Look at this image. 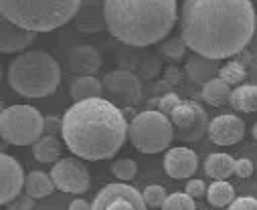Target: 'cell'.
Segmentation results:
<instances>
[{
  "label": "cell",
  "instance_id": "cell-33",
  "mask_svg": "<svg viewBox=\"0 0 257 210\" xmlns=\"http://www.w3.org/2000/svg\"><path fill=\"white\" fill-rule=\"evenodd\" d=\"M184 192H186L190 198H203V196L209 192V188H207V184H205L203 180H188Z\"/></svg>",
  "mask_w": 257,
  "mask_h": 210
},
{
  "label": "cell",
  "instance_id": "cell-13",
  "mask_svg": "<svg viewBox=\"0 0 257 210\" xmlns=\"http://www.w3.org/2000/svg\"><path fill=\"white\" fill-rule=\"evenodd\" d=\"M243 135H245L243 119L237 115H231V113L215 117L209 125V137L217 146H233V144L241 142Z\"/></svg>",
  "mask_w": 257,
  "mask_h": 210
},
{
  "label": "cell",
  "instance_id": "cell-21",
  "mask_svg": "<svg viewBox=\"0 0 257 210\" xmlns=\"http://www.w3.org/2000/svg\"><path fill=\"white\" fill-rule=\"evenodd\" d=\"M237 160H233L229 154H211L205 160V172L213 180H227L231 174H235Z\"/></svg>",
  "mask_w": 257,
  "mask_h": 210
},
{
  "label": "cell",
  "instance_id": "cell-8",
  "mask_svg": "<svg viewBox=\"0 0 257 210\" xmlns=\"http://www.w3.org/2000/svg\"><path fill=\"white\" fill-rule=\"evenodd\" d=\"M170 121L176 129V139L182 142H199V139L209 133V115L197 101H182L176 111L170 115Z\"/></svg>",
  "mask_w": 257,
  "mask_h": 210
},
{
  "label": "cell",
  "instance_id": "cell-39",
  "mask_svg": "<svg viewBox=\"0 0 257 210\" xmlns=\"http://www.w3.org/2000/svg\"><path fill=\"white\" fill-rule=\"evenodd\" d=\"M176 73H178V69H176V67H170V69H168V79L178 81V75H176Z\"/></svg>",
  "mask_w": 257,
  "mask_h": 210
},
{
  "label": "cell",
  "instance_id": "cell-9",
  "mask_svg": "<svg viewBox=\"0 0 257 210\" xmlns=\"http://www.w3.org/2000/svg\"><path fill=\"white\" fill-rule=\"evenodd\" d=\"M103 93L115 107H134L142 97L140 77L127 69H117L103 77Z\"/></svg>",
  "mask_w": 257,
  "mask_h": 210
},
{
  "label": "cell",
  "instance_id": "cell-17",
  "mask_svg": "<svg viewBox=\"0 0 257 210\" xmlns=\"http://www.w3.org/2000/svg\"><path fill=\"white\" fill-rule=\"evenodd\" d=\"M219 63L213 61V59H207V57H201V55H192L188 57L186 61V75L192 83H199V85H207L211 83L213 79H217L219 75Z\"/></svg>",
  "mask_w": 257,
  "mask_h": 210
},
{
  "label": "cell",
  "instance_id": "cell-24",
  "mask_svg": "<svg viewBox=\"0 0 257 210\" xmlns=\"http://www.w3.org/2000/svg\"><path fill=\"white\" fill-rule=\"evenodd\" d=\"M231 107L243 113L257 111V85H239L237 89H233Z\"/></svg>",
  "mask_w": 257,
  "mask_h": 210
},
{
  "label": "cell",
  "instance_id": "cell-6",
  "mask_svg": "<svg viewBox=\"0 0 257 210\" xmlns=\"http://www.w3.org/2000/svg\"><path fill=\"white\" fill-rule=\"evenodd\" d=\"M127 139L142 154H160L176 139L174 123L160 111H142L132 117Z\"/></svg>",
  "mask_w": 257,
  "mask_h": 210
},
{
  "label": "cell",
  "instance_id": "cell-14",
  "mask_svg": "<svg viewBox=\"0 0 257 210\" xmlns=\"http://www.w3.org/2000/svg\"><path fill=\"white\" fill-rule=\"evenodd\" d=\"M197 168H199V158H197L195 152L188 150V148L178 146V148L168 150L166 156H164V170L174 180L190 178L192 174L197 172Z\"/></svg>",
  "mask_w": 257,
  "mask_h": 210
},
{
  "label": "cell",
  "instance_id": "cell-16",
  "mask_svg": "<svg viewBox=\"0 0 257 210\" xmlns=\"http://www.w3.org/2000/svg\"><path fill=\"white\" fill-rule=\"evenodd\" d=\"M35 37L37 35L31 31H25V29H21V27L5 21V19L0 21V51L7 53V55L9 53H21L23 55V51L35 43Z\"/></svg>",
  "mask_w": 257,
  "mask_h": 210
},
{
  "label": "cell",
  "instance_id": "cell-19",
  "mask_svg": "<svg viewBox=\"0 0 257 210\" xmlns=\"http://www.w3.org/2000/svg\"><path fill=\"white\" fill-rule=\"evenodd\" d=\"M101 93H103V83L95 77H77L69 87V95L75 103L99 99Z\"/></svg>",
  "mask_w": 257,
  "mask_h": 210
},
{
  "label": "cell",
  "instance_id": "cell-10",
  "mask_svg": "<svg viewBox=\"0 0 257 210\" xmlns=\"http://www.w3.org/2000/svg\"><path fill=\"white\" fill-rule=\"evenodd\" d=\"M91 210H148L144 196L123 182L103 186L95 200L91 202Z\"/></svg>",
  "mask_w": 257,
  "mask_h": 210
},
{
  "label": "cell",
  "instance_id": "cell-32",
  "mask_svg": "<svg viewBox=\"0 0 257 210\" xmlns=\"http://www.w3.org/2000/svg\"><path fill=\"white\" fill-rule=\"evenodd\" d=\"M140 71H142V75L148 77V79L156 77L158 71H160V61H158L154 55H146V59L140 61Z\"/></svg>",
  "mask_w": 257,
  "mask_h": 210
},
{
  "label": "cell",
  "instance_id": "cell-1",
  "mask_svg": "<svg viewBox=\"0 0 257 210\" xmlns=\"http://www.w3.org/2000/svg\"><path fill=\"white\" fill-rule=\"evenodd\" d=\"M249 0H186L180 13V39L201 57L221 61L243 53L255 33Z\"/></svg>",
  "mask_w": 257,
  "mask_h": 210
},
{
  "label": "cell",
  "instance_id": "cell-2",
  "mask_svg": "<svg viewBox=\"0 0 257 210\" xmlns=\"http://www.w3.org/2000/svg\"><path fill=\"white\" fill-rule=\"evenodd\" d=\"M130 123L119 107L107 99L73 103L63 115V142L79 160L113 158L127 139Z\"/></svg>",
  "mask_w": 257,
  "mask_h": 210
},
{
  "label": "cell",
  "instance_id": "cell-31",
  "mask_svg": "<svg viewBox=\"0 0 257 210\" xmlns=\"http://www.w3.org/2000/svg\"><path fill=\"white\" fill-rule=\"evenodd\" d=\"M180 103H182V99H180L176 93H166V95L158 101V111L164 113V115H172Z\"/></svg>",
  "mask_w": 257,
  "mask_h": 210
},
{
  "label": "cell",
  "instance_id": "cell-30",
  "mask_svg": "<svg viewBox=\"0 0 257 210\" xmlns=\"http://www.w3.org/2000/svg\"><path fill=\"white\" fill-rule=\"evenodd\" d=\"M186 49H188V47L184 45L182 39H168V41H164V43L160 45V53H162L164 57L172 59V61L182 59L184 53H186Z\"/></svg>",
  "mask_w": 257,
  "mask_h": 210
},
{
  "label": "cell",
  "instance_id": "cell-23",
  "mask_svg": "<svg viewBox=\"0 0 257 210\" xmlns=\"http://www.w3.org/2000/svg\"><path fill=\"white\" fill-rule=\"evenodd\" d=\"M25 190H27V196L31 198H45V196H51L53 190H55V182L51 178V174H45V172H31L27 176V182H25Z\"/></svg>",
  "mask_w": 257,
  "mask_h": 210
},
{
  "label": "cell",
  "instance_id": "cell-7",
  "mask_svg": "<svg viewBox=\"0 0 257 210\" xmlns=\"http://www.w3.org/2000/svg\"><path fill=\"white\" fill-rule=\"evenodd\" d=\"M0 133L13 146H35L45 133V117L33 105H11L0 113Z\"/></svg>",
  "mask_w": 257,
  "mask_h": 210
},
{
  "label": "cell",
  "instance_id": "cell-26",
  "mask_svg": "<svg viewBox=\"0 0 257 210\" xmlns=\"http://www.w3.org/2000/svg\"><path fill=\"white\" fill-rule=\"evenodd\" d=\"M245 67L239 63V61H231V63H227L225 67H221V71H219V79H223L227 85H237V83H241L243 79H245Z\"/></svg>",
  "mask_w": 257,
  "mask_h": 210
},
{
  "label": "cell",
  "instance_id": "cell-12",
  "mask_svg": "<svg viewBox=\"0 0 257 210\" xmlns=\"http://www.w3.org/2000/svg\"><path fill=\"white\" fill-rule=\"evenodd\" d=\"M25 172L23 166L9 154H0V202L11 204L21 196L25 188Z\"/></svg>",
  "mask_w": 257,
  "mask_h": 210
},
{
  "label": "cell",
  "instance_id": "cell-18",
  "mask_svg": "<svg viewBox=\"0 0 257 210\" xmlns=\"http://www.w3.org/2000/svg\"><path fill=\"white\" fill-rule=\"evenodd\" d=\"M75 27L81 33H99L107 29L105 15H103V3H83L79 15L75 17Z\"/></svg>",
  "mask_w": 257,
  "mask_h": 210
},
{
  "label": "cell",
  "instance_id": "cell-29",
  "mask_svg": "<svg viewBox=\"0 0 257 210\" xmlns=\"http://www.w3.org/2000/svg\"><path fill=\"white\" fill-rule=\"evenodd\" d=\"M142 196H144L146 206H150V208H162L164 202H166V198H168L164 186H160V184H150V186H146V190L142 192Z\"/></svg>",
  "mask_w": 257,
  "mask_h": 210
},
{
  "label": "cell",
  "instance_id": "cell-11",
  "mask_svg": "<svg viewBox=\"0 0 257 210\" xmlns=\"http://www.w3.org/2000/svg\"><path fill=\"white\" fill-rule=\"evenodd\" d=\"M55 188L69 194H83L89 190V170L79 158H61L51 168Z\"/></svg>",
  "mask_w": 257,
  "mask_h": 210
},
{
  "label": "cell",
  "instance_id": "cell-5",
  "mask_svg": "<svg viewBox=\"0 0 257 210\" xmlns=\"http://www.w3.org/2000/svg\"><path fill=\"white\" fill-rule=\"evenodd\" d=\"M7 81L21 97L41 99L53 95L61 83V67L45 51H27L9 65Z\"/></svg>",
  "mask_w": 257,
  "mask_h": 210
},
{
  "label": "cell",
  "instance_id": "cell-22",
  "mask_svg": "<svg viewBox=\"0 0 257 210\" xmlns=\"http://www.w3.org/2000/svg\"><path fill=\"white\" fill-rule=\"evenodd\" d=\"M231 97H233V89L231 85H227L223 79H213L211 83H207L203 87V99L213 105V107H223V105H231Z\"/></svg>",
  "mask_w": 257,
  "mask_h": 210
},
{
  "label": "cell",
  "instance_id": "cell-34",
  "mask_svg": "<svg viewBox=\"0 0 257 210\" xmlns=\"http://www.w3.org/2000/svg\"><path fill=\"white\" fill-rule=\"evenodd\" d=\"M229 210H257V198H253V196H239L229 206Z\"/></svg>",
  "mask_w": 257,
  "mask_h": 210
},
{
  "label": "cell",
  "instance_id": "cell-4",
  "mask_svg": "<svg viewBox=\"0 0 257 210\" xmlns=\"http://www.w3.org/2000/svg\"><path fill=\"white\" fill-rule=\"evenodd\" d=\"M81 5L79 0H3L0 17L37 35L67 25L79 15Z\"/></svg>",
  "mask_w": 257,
  "mask_h": 210
},
{
  "label": "cell",
  "instance_id": "cell-37",
  "mask_svg": "<svg viewBox=\"0 0 257 210\" xmlns=\"http://www.w3.org/2000/svg\"><path fill=\"white\" fill-rule=\"evenodd\" d=\"M33 200H35V198H31V196H21V198L11 206V210H31V208L35 206Z\"/></svg>",
  "mask_w": 257,
  "mask_h": 210
},
{
  "label": "cell",
  "instance_id": "cell-35",
  "mask_svg": "<svg viewBox=\"0 0 257 210\" xmlns=\"http://www.w3.org/2000/svg\"><path fill=\"white\" fill-rule=\"evenodd\" d=\"M59 131H63V119H59L55 115L45 117V133L47 135H57Z\"/></svg>",
  "mask_w": 257,
  "mask_h": 210
},
{
  "label": "cell",
  "instance_id": "cell-38",
  "mask_svg": "<svg viewBox=\"0 0 257 210\" xmlns=\"http://www.w3.org/2000/svg\"><path fill=\"white\" fill-rule=\"evenodd\" d=\"M69 210H91V204L83 198H75L73 202H69Z\"/></svg>",
  "mask_w": 257,
  "mask_h": 210
},
{
  "label": "cell",
  "instance_id": "cell-28",
  "mask_svg": "<svg viewBox=\"0 0 257 210\" xmlns=\"http://www.w3.org/2000/svg\"><path fill=\"white\" fill-rule=\"evenodd\" d=\"M162 210H197L195 198H190L186 192H174L166 198Z\"/></svg>",
  "mask_w": 257,
  "mask_h": 210
},
{
  "label": "cell",
  "instance_id": "cell-36",
  "mask_svg": "<svg viewBox=\"0 0 257 210\" xmlns=\"http://www.w3.org/2000/svg\"><path fill=\"white\" fill-rule=\"evenodd\" d=\"M235 174H237L239 178H249V176L253 174V162H251V160H247V158H241V160H237V166H235Z\"/></svg>",
  "mask_w": 257,
  "mask_h": 210
},
{
  "label": "cell",
  "instance_id": "cell-25",
  "mask_svg": "<svg viewBox=\"0 0 257 210\" xmlns=\"http://www.w3.org/2000/svg\"><path fill=\"white\" fill-rule=\"evenodd\" d=\"M207 200H209V204H213V206H217V208L231 206V204L235 202V188H233L227 180H215V182L209 186Z\"/></svg>",
  "mask_w": 257,
  "mask_h": 210
},
{
  "label": "cell",
  "instance_id": "cell-40",
  "mask_svg": "<svg viewBox=\"0 0 257 210\" xmlns=\"http://www.w3.org/2000/svg\"><path fill=\"white\" fill-rule=\"evenodd\" d=\"M251 133H253V137H255V139H257V123H255V125H253V127H251Z\"/></svg>",
  "mask_w": 257,
  "mask_h": 210
},
{
  "label": "cell",
  "instance_id": "cell-3",
  "mask_svg": "<svg viewBox=\"0 0 257 210\" xmlns=\"http://www.w3.org/2000/svg\"><path fill=\"white\" fill-rule=\"evenodd\" d=\"M103 15L111 37L130 47L164 41L178 17L174 0H105Z\"/></svg>",
  "mask_w": 257,
  "mask_h": 210
},
{
  "label": "cell",
  "instance_id": "cell-20",
  "mask_svg": "<svg viewBox=\"0 0 257 210\" xmlns=\"http://www.w3.org/2000/svg\"><path fill=\"white\" fill-rule=\"evenodd\" d=\"M33 154H35V160L41 164H57L63 154V144L59 142V137L45 133L33 146Z\"/></svg>",
  "mask_w": 257,
  "mask_h": 210
},
{
  "label": "cell",
  "instance_id": "cell-15",
  "mask_svg": "<svg viewBox=\"0 0 257 210\" xmlns=\"http://www.w3.org/2000/svg\"><path fill=\"white\" fill-rule=\"evenodd\" d=\"M67 65L73 73H79V77H93V73H97L101 67V57L97 49L89 45H79L69 51Z\"/></svg>",
  "mask_w": 257,
  "mask_h": 210
},
{
  "label": "cell",
  "instance_id": "cell-27",
  "mask_svg": "<svg viewBox=\"0 0 257 210\" xmlns=\"http://www.w3.org/2000/svg\"><path fill=\"white\" fill-rule=\"evenodd\" d=\"M111 172H113V176H115L117 180H121V182H130V180L136 178L138 166H136V162L130 160V158H119V160L113 162Z\"/></svg>",
  "mask_w": 257,
  "mask_h": 210
}]
</instances>
